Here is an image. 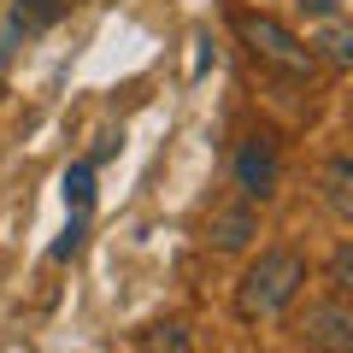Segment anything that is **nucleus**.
<instances>
[{
    "mask_svg": "<svg viewBox=\"0 0 353 353\" xmlns=\"http://www.w3.org/2000/svg\"><path fill=\"white\" fill-rule=\"evenodd\" d=\"M318 189H324L330 218H341V224H347V218H353V153H347V148H336V153L324 159V171H318Z\"/></svg>",
    "mask_w": 353,
    "mask_h": 353,
    "instance_id": "nucleus-7",
    "label": "nucleus"
},
{
    "mask_svg": "<svg viewBox=\"0 0 353 353\" xmlns=\"http://www.w3.org/2000/svg\"><path fill=\"white\" fill-rule=\"evenodd\" d=\"M230 189L241 201H253V206L277 201V189H283V141L271 130H248L236 141V153H230Z\"/></svg>",
    "mask_w": 353,
    "mask_h": 353,
    "instance_id": "nucleus-3",
    "label": "nucleus"
},
{
    "mask_svg": "<svg viewBox=\"0 0 353 353\" xmlns=\"http://www.w3.org/2000/svg\"><path fill=\"white\" fill-rule=\"evenodd\" d=\"M59 194H65V206H71L77 218H88V212H94V165L71 159V165H65V176H59Z\"/></svg>",
    "mask_w": 353,
    "mask_h": 353,
    "instance_id": "nucleus-9",
    "label": "nucleus"
},
{
    "mask_svg": "<svg viewBox=\"0 0 353 353\" xmlns=\"http://www.w3.org/2000/svg\"><path fill=\"white\" fill-rule=\"evenodd\" d=\"M65 6L71 0H12V12H6V41H0V53L18 48V41L41 36V30H53L65 18Z\"/></svg>",
    "mask_w": 353,
    "mask_h": 353,
    "instance_id": "nucleus-6",
    "label": "nucleus"
},
{
    "mask_svg": "<svg viewBox=\"0 0 353 353\" xmlns=\"http://www.w3.org/2000/svg\"><path fill=\"white\" fill-rule=\"evenodd\" d=\"M83 230H88V218H77V212H71V230H65V236L53 241V259H71V253L83 248Z\"/></svg>",
    "mask_w": 353,
    "mask_h": 353,
    "instance_id": "nucleus-13",
    "label": "nucleus"
},
{
    "mask_svg": "<svg viewBox=\"0 0 353 353\" xmlns=\"http://www.w3.org/2000/svg\"><path fill=\"white\" fill-rule=\"evenodd\" d=\"M294 341L301 347H318V353H347L353 347V301H312L301 318H294Z\"/></svg>",
    "mask_w": 353,
    "mask_h": 353,
    "instance_id": "nucleus-4",
    "label": "nucleus"
},
{
    "mask_svg": "<svg viewBox=\"0 0 353 353\" xmlns=\"http://www.w3.org/2000/svg\"><path fill=\"white\" fill-rule=\"evenodd\" d=\"M136 347H171V353H189L194 347V336H189V324L183 318H165V324H148V330H136Z\"/></svg>",
    "mask_w": 353,
    "mask_h": 353,
    "instance_id": "nucleus-11",
    "label": "nucleus"
},
{
    "mask_svg": "<svg viewBox=\"0 0 353 353\" xmlns=\"http://www.w3.org/2000/svg\"><path fill=\"white\" fill-rule=\"evenodd\" d=\"M253 241H259V206L241 201V194L206 218V248L212 253H248Z\"/></svg>",
    "mask_w": 353,
    "mask_h": 353,
    "instance_id": "nucleus-5",
    "label": "nucleus"
},
{
    "mask_svg": "<svg viewBox=\"0 0 353 353\" xmlns=\"http://www.w3.org/2000/svg\"><path fill=\"white\" fill-rule=\"evenodd\" d=\"M294 12H301L306 24H318V18H341V12H347V0H294Z\"/></svg>",
    "mask_w": 353,
    "mask_h": 353,
    "instance_id": "nucleus-12",
    "label": "nucleus"
},
{
    "mask_svg": "<svg viewBox=\"0 0 353 353\" xmlns=\"http://www.w3.org/2000/svg\"><path fill=\"white\" fill-rule=\"evenodd\" d=\"M312 53H324L336 71H347L353 65V30H347V18H318V36L306 41Z\"/></svg>",
    "mask_w": 353,
    "mask_h": 353,
    "instance_id": "nucleus-8",
    "label": "nucleus"
},
{
    "mask_svg": "<svg viewBox=\"0 0 353 353\" xmlns=\"http://www.w3.org/2000/svg\"><path fill=\"white\" fill-rule=\"evenodd\" d=\"M324 294H336V301H353V241L341 236L336 248H330V259H324Z\"/></svg>",
    "mask_w": 353,
    "mask_h": 353,
    "instance_id": "nucleus-10",
    "label": "nucleus"
},
{
    "mask_svg": "<svg viewBox=\"0 0 353 353\" xmlns=\"http://www.w3.org/2000/svg\"><path fill=\"white\" fill-rule=\"evenodd\" d=\"M236 36H241V48L253 53L259 65H271V71H283V77H312L318 71V53L306 48L301 36H294L283 18H271V12H253V6H241L236 18Z\"/></svg>",
    "mask_w": 353,
    "mask_h": 353,
    "instance_id": "nucleus-2",
    "label": "nucleus"
},
{
    "mask_svg": "<svg viewBox=\"0 0 353 353\" xmlns=\"http://www.w3.org/2000/svg\"><path fill=\"white\" fill-rule=\"evenodd\" d=\"M306 283H312V259H306L301 248H259L248 259V271L236 277V294H230V306H236L241 324H277V318H289L294 306H301Z\"/></svg>",
    "mask_w": 353,
    "mask_h": 353,
    "instance_id": "nucleus-1",
    "label": "nucleus"
},
{
    "mask_svg": "<svg viewBox=\"0 0 353 353\" xmlns=\"http://www.w3.org/2000/svg\"><path fill=\"white\" fill-rule=\"evenodd\" d=\"M118 148H124V136H101V148L88 153V165H94V171H101V165H106V159H112V153H118Z\"/></svg>",
    "mask_w": 353,
    "mask_h": 353,
    "instance_id": "nucleus-14",
    "label": "nucleus"
}]
</instances>
